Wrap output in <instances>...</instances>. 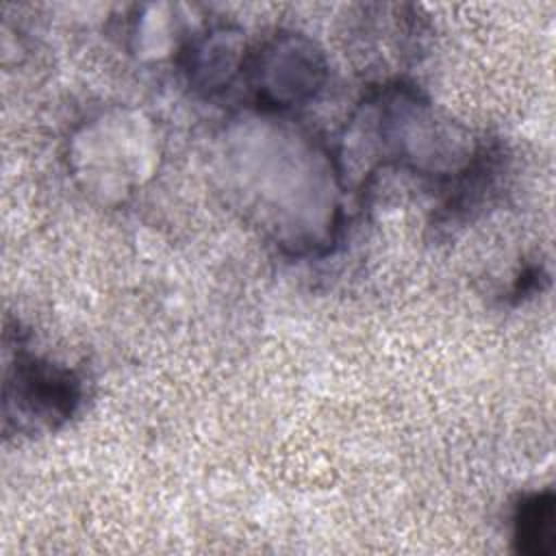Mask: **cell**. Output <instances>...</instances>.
<instances>
[{
	"label": "cell",
	"mask_w": 556,
	"mask_h": 556,
	"mask_svg": "<svg viewBox=\"0 0 556 556\" xmlns=\"http://www.w3.org/2000/svg\"><path fill=\"white\" fill-rule=\"evenodd\" d=\"M241 80L261 111H291L321 93L328 80V59L304 33L276 30L248 50Z\"/></svg>",
	"instance_id": "1"
},
{
	"label": "cell",
	"mask_w": 556,
	"mask_h": 556,
	"mask_svg": "<svg viewBox=\"0 0 556 556\" xmlns=\"http://www.w3.org/2000/svg\"><path fill=\"white\" fill-rule=\"evenodd\" d=\"M4 369V430H56L74 417L83 400V382L74 369L28 352L15 343Z\"/></svg>",
	"instance_id": "2"
},
{
	"label": "cell",
	"mask_w": 556,
	"mask_h": 556,
	"mask_svg": "<svg viewBox=\"0 0 556 556\" xmlns=\"http://www.w3.org/2000/svg\"><path fill=\"white\" fill-rule=\"evenodd\" d=\"M245 59L243 33L232 24L206 26L180 50L185 80L202 98H217L241 80Z\"/></svg>",
	"instance_id": "3"
},
{
	"label": "cell",
	"mask_w": 556,
	"mask_h": 556,
	"mask_svg": "<svg viewBox=\"0 0 556 556\" xmlns=\"http://www.w3.org/2000/svg\"><path fill=\"white\" fill-rule=\"evenodd\" d=\"M513 545L526 556H552L556 547V497L552 489L517 497L513 508Z\"/></svg>",
	"instance_id": "4"
},
{
	"label": "cell",
	"mask_w": 556,
	"mask_h": 556,
	"mask_svg": "<svg viewBox=\"0 0 556 556\" xmlns=\"http://www.w3.org/2000/svg\"><path fill=\"white\" fill-rule=\"evenodd\" d=\"M545 280H547V276H545V271L541 267H536V265L528 267V269H523L519 274V278H517V282L513 287V295L517 300H523V298L532 295L534 291H541V282H545Z\"/></svg>",
	"instance_id": "5"
}]
</instances>
